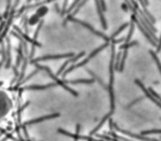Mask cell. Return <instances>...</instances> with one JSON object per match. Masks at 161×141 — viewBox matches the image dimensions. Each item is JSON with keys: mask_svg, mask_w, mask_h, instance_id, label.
Returning a JSON list of instances; mask_svg holds the SVG:
<instances>
[{"mask_svg": "<svg viewBox=\"0 0 161 141\" xmlns=\"http://www.w3.org/2000/svg\"><path fill=\"white\" fill-rule=\"evenodd\" d=\"M59 113H55V114H51V115H44V117L41 118H37L34 119H31V120H28L26 122H24L23 125L25 126H28V125H33V124H37V123H41L43 121H46V120H50L52 118H56L60 117Z\"/></svg>", "mask_w": 161, "mask_h": 141, "instance_id": "1", "label": "cell"}, {"mask_svg": "<svg viewBox=\"0 0 161 141\" xmlns=\"http://www.w3.org/2000/svg\"><path fill=\"white\" fill-rule=\"evenodd\" d=\"M36 66H37V68L39 69V68H43V69H45L46 72H48V74L50 75V77L52 78V79H54V81L57 82V84H58L59 85H61V86H63V87L66 89V90H67V91L68 92H70L71 94H72V95L74 96V97H78V93L76 92V91H74L73 89H71V88H69V87H67V86L66 85V84H64V82H63V81H60L59 79H57L54 75H53L52 73H51V71L49 70V68L48 67H46V66H39V64H36Z\"/></svg>", "mask_w": 161, "mask_h": 141, "instance_id": "2", "label": "cell"}, {"mask_svg": "<svg viewBox=\"0 0 161 141\" xmlns=\"http://www.w3.org/2000/svg\"><path fill=\"white\" fill-rule=\"evenodd\" d=\"M113 128L116 129L117 132L122 133H124V135H129V136L133 137V138H137V139H139V140H141V141H157L156 139L149 138V137H145V136H143V135H135V133L127 132V131H125V130H121V129H120L119 127H117V125L116 123L113 124Z\"/></svg>", "mask_w": 161, "mask_h": 141, "instance_id": "3", "label": "cell"}, {"mask_svg": "<svg viewBox=\"0 0 161 141\" xmlns=\"http://www.w3.org/2000/svg\"><path fill=\"white\" fill-rule=\"evenodd\" d=\"M53 86H56L55 84H46V85H30V86H26V87H23L20 89V93H19V96H21V93L25 90H45V89H48V88H51Z\"/></svg>", "mask_w": 161, "mask_h": 141, "instance_id": "4", "label": "cell"}, {"mask_svg": "<svg viewBox=\"0 0 161 141\" xmlns=\"http://www.w3.org/2000/svg\"><path fill=\"white\" fill-rule=\"evenodd\" d=\"M114 113V112H112V111H110L109 112V113L108 114H107L106 115H105V117L104 118H103L102 119V120H101V122H100V123L98 124V125H97L96 126V127H95V129L94 130H92V131L90 132V133H89V135H96V133H97V132H98L99 131V130L100 129H101L102 127V125L103 124H104L105 123V122L107 121V120H108V119L110 118V117H111V115H112Z\"/></svg>", "mask_w": 161, "mask_h": 141, "instance_id": "5", "label": "cell"}, {"mask_svg": "<svg viewBox=\"0 0 161 141\" xmlns=\"http://www.w3.org/2000/svg\"><path fill=\"white\" fill-rule=\"evenodd\" d=\"M70 56H73V53H70V54H64V55H56V56H52V55H49V56H44V57L38 58V59H35V60H33V61H31V63H36V62H39V61H45V60L60 59V58H66V57H70Z\"/></svg>", "mask_w": 161, "mask_h": 141, "instance_id": "6", "label": "cell"}, {"mask_svg": "<svg viewBox=\"0 0 161 141\" xmlns=\"http://www.w3.org/2000/svg\"><path fill=\"white\" fill-rule=\"evenodd\" d=\"M64 82H66V84H90L94 82V79H73V81H66Z\"/></svg>", "mask_w": 161, "mask_h": 141, "instance_id": "7", "label": "cell"}, {"mask_svg": "<svg viewBox=\"0 0 161 141\" xmlns=\"http://www.w3.org/2000/svg\"><path fill=\"white\" fill-rule=\"evenodd\" d=\"M160 135L161 133V129L160 130H157V129H155V130H149V131H143L141 132L140 135Z\"/></svg>", "mask_w": 161, "mask_h": 141, "instance_id": "8", "label": "cell"}, {"mask_svg": "<svg viewBox=\"0 0 161 141\" xmlns=\"http://www.w3.org/2000/svg\"><path fill=\"white\" fill-rule=\"evenodd\" d=\"M111 135H112L114 137H115V138H117V139H120V140H121V141H132V140H129V139H126V138H124V137H121V136H119L117 135H116L115 133H111Z\"/></svg>", "mask_w": 161, "mask_h": 141, "instance_id": "9", "label": "cell"}, {"mask_svg": "<svg viewBox=\"0 0 161 141\" xmlns=\"http://www.w3.org/2000/svg\"><path fill=\"white\" fill-rule=\"evenodd\" d=\"M80 131H81V125L80 124H77L76 125V131H75V133H76V135H80Z\"/></svg>", "mask_w": 161, "mask_h": 141, "instance_id": "10", "label": "cell"}, {"mask_svg": "<svg viewBox=\"0 0 161 141\" xmlns=\"http://www.w3.org/2000/svg\"><path fill=\"white\" fill-rule=\"evenodd\" d=\"M6 132H7V129L0 130V136H1L2 135H4V133H6Z\"/></svg>", "mask_w": 161, "mask_h": 141, "instance_id": "11", "label": "cell"}, {"mask_svg": "<svg viewBox=\"0 0 161 141\" xmlns=\"http://www.w3.org/2000/svg\"><path fill=\"white\" fill-rule=\"evenodd\" d=\"M7 140H8V137H7V136H5L4 138H2V139H1V141H7Z\"/></svg>", "mask_w": 161, "mask_h": 141, "instance_id": "12", "label": "cell"}, {"mask_svg": "<svg viewBox=\"0 0 161 141\" xmlns=\"http://www.w3.org/2000/svg\"><path fill=\"white\" fill-rule=\"evenodd\" d=\"M26 141H35V140H31L30 138H28V139H26Z\"/></svg>", "mask_w": 161, "mask_h": 141, "instance_id": "13", "label": "cell"}, {"mask_svg": "<svg viewBox=\"0 0 161 141\" xmlns=\"http://www.w3.org/2000/svg\"><path fill=\"white\" fill-rule=\"evenodd\" d=\"M75 141H77V140H75Z\"/></svg>", "mask_w": 161, "mask_h": 141, "instance_id": "14", "label": "cell"}]
</instances>
